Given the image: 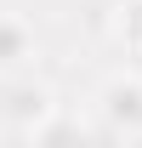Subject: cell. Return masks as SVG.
I'll use <instances>...</instances> for the list:
<instances>
[{"instance_id": "277c9868", "label": "cell", "mask_w": 142, "mask_h": 148, "mask_svg": "<svg viewBox=\"0 0 142 148\" xmlns=\"http://www.w3.org/2000/svg\"><path fill=\"white\" fill-rule=\"evenodd\" d=\"M119 34L131 51H142V0H125L119 6Z\"/></svg>"}, {"instance_id": "6da1fadb", "label": "cell", "mask_w": 142, "mask_h": 148, "mask_svg": "<svg viewBox=\"0 0 142 148\" xmlns=\"http://www.w3.org/2000/svg\"><path fill=\"white\" fill-rule=\"evenodd\" d=\"M102 114L108 137H142V80H114L102 91Z\"/></svg>"}, {"instance_id": "7a4b0ae2", "label": "cell", "mask_w": 142, "mask_h": 148, "mask_svg": "<svg viewBox=\"0 0 142 148\" xmlns=\"http://www.w3.org/2000/svg\"><path fill=\"white\" fill-rule=\"evenodd\" d=\"M29 51H34V34H29V23L0 17V74L23 69V63H29Z\"/></svg>"}, {"instance_id": "3957f363", "label": "cell", "mask_w": 142, "mask_h": 148, "mask_svg": "<svg viewBox=\"0 0 142 148\" xmlns=\"http://www.w3.org/2000/svg\"><path fill=\"white\" fill-rule=\"evenodd\" d=\"M74 137H91L80 120H46V125H29V143H74Z\"/></svg>"}]
</instances>
